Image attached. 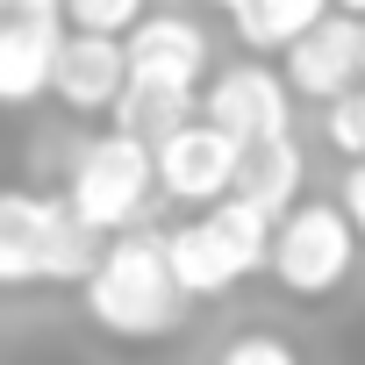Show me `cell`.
Listing matches in <instances>:
<instances>
[{
    "instance_id": "5",
    "label": "cell",
    "mask_w": 365,
    "mask_h": 365,
    "mask_svg": "<svg viewBox=\"0 0 365 365\" xmlns=\"http://www.w3.org/2000/svg\"><path fill=\"white\" fill-rule=\"evenodd\" d=\"M230 172H237V136H222L208 115L179 122L172 136L150 143V179H158V194H172V201H194V208L222 201Z\"/></svg>"
},
{
    "instance_id": "4",
    "label": "cell",
    "mask_w": 365,
    "mask_h": 365,
    "mask_svg": "<svg viewBox=\"0 0 365 365\" xmlns=\"http://www.w3.org/2000/svg\"><path fill=\"white\" fill-rule=\"evenodd\" d=\"M351 258H358V230H351V215L329 208V201L287 208V215L272 222V244H265V265L279 272L287 294H329V287H344Z\"/></svg>"
},
{
    "instance_id": "1",
    "label": "cell",
    "mask_w": 365,
    "mask_h": 365,
    "mask_svg": "<svg viewBox=\"0 0 365 365\" xmlns=\"http://www.w3.org/2000/svg\"><path fill=\"white\" fill-rule=\"evenodd\" d=\"M79 287H86V315L108 336H165L179 322V308H187V294H179V279L165 265V237H150L136 222L101 244V258Z\"/></svg>"
},
{
    "instance_id": "7",
    "label": "cell",
    "mask_w": 365,
    "mask_h": 365,
    "mask_svg": "<svg viewBox=\"0 0 365 365\" xmlns=\"http://www.w3.org/2000/svg\"><path fill=\"white\" fill-rule=\"evenodd\" d=\"M287 93H308V101H329V93H344L351 79H365L358 72V15H344V8H322L294 43H287Z\"/></svg>"
},
{
    "instance_id": "21",
    "label": "cell",
    "mask_w": 365,
    "mask_h": 365,
    "mask_svg": "<svg viewBox=\"0 0 365 365\" xmlns=\"http://www.w3.org/2000/svg\"><path fill=\"white\" fill-rule=\"evenodd\" d=\"M358 72H365V15H358Z\"/></svg>"
},
{
    "instance_id": "8",
    "label": "cell",
    "mask_w": 365,
    "mask_h": 365,
    "mask_svg": "<svg viewBox=\"0 0 365 365\" xmlns=\"http://www.w3.org/2000/svg\"><path fill=\"white\" fill-rule=\"evenodd\" d=\"M129 65H122V36H93V29H65L51 51V93L72 115H108L122 93Z\"/></svg>"
},
{
    "instance_id": "12",
    "label": "cell",
    "mask_w": 365,
    "mask_h": 365,
    "mask_svg": "<svg viewBox=\"0 0 365 365\" xmlns=\"http://www.w3.org/2000/svg\"><path fill=\"white\" fill-rule=\"evenodd\" d=\"M43 215H51V194L0 187V287L43 279Z\"/></svg>"
},
{
    "instance_id": "11",
    "label": "cell",
    "mask_w": 365,
    "mask_h": 365,
    "mask_svg": "<svg viewBox=\"0 0 365 365\" xmlns=\"http://www.w3.org/2000/svg\"><path fill=\"white\" fill-rule=\"evenodd\" d=\"M230 194H237V201H251V208H265V215L279 222V215L294 208V194H301V150H294V136H258V143H237Z\"/></svg>"
},
{
    "instance_id": "17",
    "label": "cell",
    "mask_w": 365,
    "mask_h": 365,
    "mask_svg": "<svg viewBox=\"0 0 365 365\" xmlns=\"http://www.w3.org/2000/svg\"><path fill=\"white\" fill-rule=\"evenodd\" d=\"M150 0H58V22L65 29H93V36H122Z\"/></svg>"
},
{
    "instance_id": "9",
    "label": "cell",
    "mask_w": 365,
    "mask_h": 365,
    "mask_svg": "<svg viewBox=\"0 0 365 365\" xmlns=\"http://www.w3.org/2000/svg\"><path fill=\"white\" fill-rule=\"evenodd\" d=\"M122 65L129 79H165V86H201L208 72V36L187 15H136L122 29Z\"/></svg>"
},
{
    "instance_id": "13",
    "label": "cell",
    "mask_w": 365,
    "mask_h": 365,
    "mask_svg": "<svg viewBox=\"0 0 365 365\" xmlns=\"http://www.w3.org/2000/svg\"><path fill=\"white\" fill-rule=\"evenodd\" d=\"M115 129L122 136H136V143H158V136H172L179 122H194L201 115V101H194V86H165V79H122V93H115Z\"/></svg>"
},
{
    "instance_id": "2",
    "label": "cell",
    "mask_w": 365,
    "mask_h": 365,
    "mask_svg": "<svg viewBox=\"0 0 365 365\" xmlns=\"http://www.w3.org/2000/svg\"><path fill=\"white\" fill-rule=\"evenodd\" d=\"M265 244H272V215L237 201V194H222L194 222H179L165 237V265H172V279H179L187 301H208V294H230L244 272H258Z\"/></svg>"
},
{
    "instance_id": "10",
    "label": "cell",
    "mask_w": 365,
    "mask_h": 365,
    "mask_svg": "<svg viewBox=\"0 0 365 365\" xmlns=\"http://www.w3.org/2000/svg\"><path fill=\"white\" fill-rule=\"evenodd\" d=\"M65 22L51 15H0V108H29L51 93V51Z\"/></svg>"
},
{
    "instance_id": "3",
    "label": "cell",
    "mask_w": 365,
    "mask_h": 365,
    "mask_svg": "<svg viewBox=\"0 0 365 365\" xmlns=\"http://www.w3.org/2000/svg\"><path fill=\"white\" fill-rule=\"evenodd\" d=\"M150 143H136V136H122V129H108V136H93L79 158H72V179H65V201L101 230V237H115V230H129V222H143V208H150Z\"/></svg>"
},
{
    "instance_id": "20",
    "label": "cell",
    "mask_w": 365,
    "mask_h": 365,
    "mask_svg": "<svg viewBox=\"0 0 365 365\" xmlns=\"http://www.w3.org/2000/svg\"><path fill=\"white\" fill-rule=\"evenodd\" d=\"M329 8H344V15H365V0H329Z\"/></svg>"
},
{
    "instance_id": "15",
    "label": "cell",
    "mask_w": 365,
    "mask_h": 365,
    "mask_svg": "<svg viewBox=\"0 0 365 365\" xmlns=\"http://www.w3.org/2000/svg\"><path fill=\"white\" fill-rule=\"evenodd\" d=\"M329 8V0H237V36L251 43V51H287L315 15Z\"/></svg>"
},
{
    "instance_id": "19",
    "label": "cell",
    "mask_w": 365,
    "mask_h": 365,
    "mask_svg": "<svg viewBox=\"0 0 365 365\" xmlns=\"http://www.w3.org/2000/svg\"><path fill=\"white\" fill-rule=\"evenodd\" d=\"M344 215H351V230L365 237V158H351V179H344Z\"/></svg>"
},
{
    "instance_id": "6",
    "label": "cell",
    "mask_w": 365,
    "mask_h": 365,
    "mask_svg": "<svg viewBox=\"0 0 365 365\" xmlns=\"http://www.w3.org/2000/svg\"><path fill=\"white\" fill-rule=\"evenodd\" d=\"M222 136L237 143H258V136H294V93L272 65H230L215 86H208V108H201Z\"/></svg>"
},
{
    "instance_id": "16",
    "label": "cell",
    "mask_w": 365,
    "mask_h": 365,
    "mask_svg": "<svg viewBox=\"0 0 365 365\" xmlns=\"http://www.w3.org/2000/svg\"><path fill=\"white\" fill-rule=\"evenodd\" d=\"M322 136H329L344 158H365V79H351L344 93L322 101Z\"/></svg>"
},
{
    "instance_id": "14",
    "label": "cell",
    "mask_w": 365,
    "mask_h": 365,
    "mask_svg": "<svg viewBox=\"0 0 365 365\" xmlns=\"http://www.w3.org/2000/svg\"><path fill=\"white\" fill-rule=\"evenodd\" d=\"M101 230L65 201V194H51V215H43V279H58V287H79L86 272H93V258H101Z\"/></svg>"
},
{
    "instance_id": "18",
    "label": "cell",
    "mask_w": 365,
    "mask_h": 365,
    "mask_svg": "<svg viewBox=\"0 0 365 365\" xmlns=\"http://www.w3.org/2000/svg\"><path fill=\"white\" fill-rule=\"evenodd\" d=\"M222 365H301L279 336H237L230 351H222Z\"/></svg>"
},
{
    "instance_id": "22",
    "label": "cell",
    "mask_w": 365,
    "mask_h": 365,
    "mask_svg": "<svg viewBox=\"0 0 365 365\" xmlns=\"http://www.w3.org/2000/svg\"><path fill=\"white\" fill-rule=\"evenodd\" d=\"M215 8H237V0H215Z\"/></svg>"
}]
</instances>
